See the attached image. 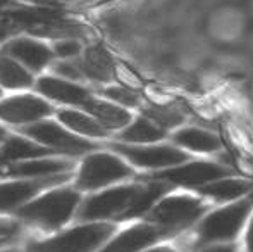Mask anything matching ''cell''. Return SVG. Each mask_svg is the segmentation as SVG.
<instances>
[{
	"mask_svg": "<svg viewBox=\"0 0 253 252\" xmlns=\"http://www.w3.org/2000/svg\"><path fill=\"white\" fill-rule=\"evenodd\" d=\"M7 3H9V0H0V7L7 5Z\"/></svg>",
	"mask_w": 253,
	"mask_h": 252,
	"instance_id": "obj_33",
	"label": "cell"
},
{
	"mask_svg": "<svg viewBox=\"0 0 253 252\" xmlns=\"http://www.w3.org/2000/svg\"><path fill=\"white\" fill-rule=\"evenodd\" d=\"M213 207V204L195 190L172 189L167 192L143 219L159 226L170 240L190 232Z\"/></svg>",
	"mask_w": 253,
	"mask_h": 252,
	"instance_id": "obj_2",
	"label": "cell"
},
{
	"mask_svg": "<svg viewBox=\"0 0 253 252\" xmlns=\"http://www.w3.org/2000/svg\"><path fill=\"white\" fill-rule=\"evenodd\" d=\"M233 173L236 171H233L222 161H217L215 157H191L190 161L181 162V164L174 166V168L150 173L147 176L167 182L172 187H176V189L195 190L198 187L205 185V183L222 178V176L233 175Z\"/></svg>",
	"mask_w": 253,
	"mask_h": 252,
	"instance_id": "obj_7",
	"label": "cell"
},
{
	"mask_svg": "<svg viewBox=\"0 0 253 252\" xmlns=\"http://www.w3.org/2000/svg\"><path fill=\"white\" fill-rule=\"evenodd\" d=\"M59 121L69 128L73 133L81 135V137L105 138L109 135V130L100 121H97L90 112L64 109V111H59Z\"/></svg>",
	"mask_w": 253,
	"mask_h": 252,
	"instance_id": "obj_21",
	"label": "cell"
},
{
	"mask_svg": "<svg viewBox=\"0 0 253 252\" xmlns=\"http://www.w3.org/2000/svg\"><path fill=\"white\" fill-rule=\"evenodd\" d=\"M241 251L243 252H253V212L248 219L247 226H245V232L241 235Z\"/></svg>",
	"mask_w": 253,
	"mask_h": 252,
	"instance_id": "obj_30",
	"label": "cell"
},
{
	"mask_svg": "<svg viewBox=\"0 0 253 252\" xmlns=\"http://www.w3.org/2000/svg\"><path fill=\"white\" fill-rule=\"evenodd\" d=\"M102 94L105 99H109V101L116 102V104L123 105V107H127V109L141 107V105H143L141 94L136 88L129 87V85H109Z\"/></svg>",
	"mask_w": 253,
	"mask_h": 252,
	"instance_id": "obj_25",
	"label": "cell"
},
{
	"mask_svg": "<svg viewBox=\"0 0 253 252\" xmlns=\"http://www.w3.org/2000/svg\"><path fill=\"white\" fill-rule=\"evenodd\" d=\"M112 151L123 155L133 168L147 169L148 173L174 168V166L195 157L170 140L157 142V144H124L121 142V144L112 145Z\"/></svg>",
	"mask_w": 253,
	"mask_h": 252,
	"instance_id": "obj_6",
	"label": "cell"
},
{
	"mask_svg": "<svg viewBox=\"0 0 253 252\" xmlns=\"http://www.w3.org/2000/svg\"><path fill=\"white\" fill-rule=\"evenodd\" d=\"M197 252H243L241 251V242H226V244H210L203 246Z\"/></svg>",
	"mask_w": 253,
	"mask_h": 252,
	"instance_id": "obj_29",
	"label": "cell"
},
{
	"mask_svg": "<svg viewBox=\"0 0 253 252\" xmlns=\"http://www.w3.org/2000/svg\"><path fill=\"white\" fill-rule=\"evenodd\" d=\"M164 240L170 239L159 226L143 219V221L134 223V225L121 230L97 252H143L145 249L159 242H164Z\"/></svg>",
	"mask_w": 253,
	"mask_h": 252,
	"instance_id": "obj_9",
	"label": "cell"
},
{
	"mask_svg": "<svg viewBox=\"0 0 253 252\" xmlns=\"http://www.w3.org/2000/svg\"><path fill=\"white\" fill-rule=\"evenodd\" d=\"M9 35H10V26H9V23H5V21L0 19V44H2V42H5Z\"/></svg>",
	"mask_w": 253,
	"mask_h": 252,
	"instance_id": "obj_32",
	"label": "cell"
},
{
	"mask_svg": "<svg viewBox=\"0 0 253 252\" xmlns=\"http://www.w3.org/2000/svg\"><path fill=\"white\" fill-rule=\"evenodd\" d=\"M0 95H2V90H0Z\"/></svg>",
	"mask_w": 253,
	"mask_h": 252,
	"instance_id": "obj_36",
	"label": "cell"
},
{
	"mask_svg": "<svg viewBox=\"0 0 253 252\" xmlns=\"http://www.w3.org/2000/svg\"><path fill=\"white\" fill-rule=\"evenodd\" d=\"M19 230V226L16 223H9V221H0V246L5 242H9L10 239H14Z\"/></svg>",
	"mask_w": 253,
	"mask_h": 252,
	"instance_id": "obj_31",
	"label": "cell"
},
{
	"mask_svg": "<svg viewBox=\"0 0 253 252\" xmlns=\"http://www.w3.org/2000/svg\"><path fill=\"white\" fill-rule=\"evenodd\" d=\"M169 140L195 157H213L224 149L219 133L198 125H183L169 135Z\"/></svg>",
	"mask_w": 253,
	"mask_h": 252,
	"instance_id": "obj_11",
	"label": "cell"
},
{
	"mask_svg": "<svg viewBox=\"0 0 253 252\" xmlns=\"http://www.w3.org/2000/svg\"><path fill=\"white\" fill-rule=\"evenodd\" d=\"M2 252H19V251H16V249H10V251H2Z\"/></svg>",
	"mask_w": 253,
	"mask_h": 252,
	"instance_id": "obj_35",
	"label": "cell"
},
{
	"mask_svg": "<svg viewBox=\"0 0 253 252\" xmlns=\"http://www.w3.org/2000/svg\"><path fill=\"white\" fill-rule=\"evenodd\" d=\"M24 133L31 137L35 142L45 145L48 149H59L67 154H83L93 149L90 142L83 140L80 135L73 133V131L64 130L53 121H37L33 125H28L24 128Z\"/></svg>",
	"mask_w": 253,
	"mask_h": 252,
	"instance_id": "obj_10",
	"label": "cell"
},
{
	"mask_svg": "<svg viewBox=\"0 0 253 252\" xmlns=\"http://www.w3.org/2000/svg\"><path fill=\"white\" fill-rule=\"evenodd\" d=\"M67 178L66 173L62 175H53L47 178H33V180H19V182L0 183V212L10 211L19 205L30 202L37 192L43 190L47 185L60 183Z\"/></svg>",
	"mask_w": 253,
	"mask_h": 252,
	"instance_id": "obj_14",
	"label": "cell"
},
{
	"mask_svg": "<svg viewBox=\"0 0 253 252\" xmlns=\"http://www.w3.org/2000/svg\"><path fill=\"white\" fill-rule=\"evenodd\" d=\"M52 152V149L43 147L42 144L28 140L21 137H10L0 147V164L16 161H26V159L45 157Z\"/></svg>",
	"mask_w": 253,
	"mask_h": 252,
	"instance_id": "obj_22",
	"label": "cell"
},
{
	"mask_svg": "<svg viewBox=\"0 0 253 252\" xmlns=\"http://www.w3.org/2000/svg\"><path fill=\"white\" fill-rule=\"evenodd\" d=\"M53 54L60 59H78L81 54V44L73 38L59 40L53 45Z\"/></svg>",
	"mask_w": 253,
	"mask_h": 252,
	"instance_id": "obj_26",
	"label": "cell"
},
{
	"mask_svg": "<svg viewBox=\"0 0 253 252\" xmlns=\"http://www.w3.org/2000/svg\"><path fill=\"white\" fill-rule=\"evenodd\" d=\"M169 131L157 125L148 116L141 114L133 118L126 128L119 131V140L124 144H157L169 140Z\"/></svg>",
	"mask_w": 253,
	"mask_h": 252,
	"instance_id": "obj_20",
	"label": "cell"
},
{
	"mask_svg": "<svg viewBox=\"0 0 253 252\" xmlns=\"http://www.w3.org/2000/svg\"><path fill=\"white\" fill-rule=\"evenodd\" d=\"M0 85L10 90L30 88L33 85V76L28 67L7 54H0Z\"/></svg>",
	"mask_w": 253,
	"mask_h": 252,
	"instance_id": "obj_24",
	"label": "cell"
},
{
	"mask_svg": "<svg viewBox=\"0 0 253 252\" xmlns=\"http://www.w3.org/2000/svg\"><path fill=\"white\" fill-rule=\"evenodd\" d=\"M252 212L253 195L227 204L213 205L190 232L177 237V240L193 252L210 244L240 242Z\"/></svg>",
	"mask_w": 253,
	"mask_h": 252,
	"instance_id": "obj_1",
	"label": "cell"
},
{
	"mask_svg": "<svg viewBox=\"0 0 253 252\" xmlns=\"http://www.w3.org/2000/svg\"><path fill=\"white\" fill-rule=\"evenodd\" d=\"M195 192H198L205 199H209L213 205H220L250 197L253 194V182L247 176L233 173V175L222 176V178L205 183V185L195 189Z\"/></svg>",
	"mask_w": 253,
	"mask_h": 252,
	"instance_id": "obj_13",
	"label": "cell"
},
{
	"mask_svg": "<svg viewBox=\"0 0 253 252\" xmlns=\"http://www.w3.org/2000/svg\"><path fill=\"white\" fill-rule=\"evenodd\" d=\"M2 52L33 71H42L55 55L52 49L33 38H14L3 47Z\"/></svg>",
	"mask_w": 253,
	"mask_h": 252,
	"instance_id": "obj_16",
	"label": "cell"
},
{
	"mask_svg": "<svg viewBox=\"0 0 253 252\" xmlns=\"http://www.w3.org/2000/svg\"><path fill=\"white\" fill-rule=\"evenodd\" d=\"M141 114L148 116L169 133L186 125V116H184L183 109L170 102H148V104L141 105Z\"/></svg>",
	"mask_w": 253,
	"mask_h": 252,
	"instance_id": "obj_23",
	"label": "cell"
},
{
	"mask_svg": "<svg viewBox=\"0 0 253 252\" xmlns=\"http://www.w3.org/2000/svg\"><path fill=\"white\" fill-rule=\"evenodd\" d=\"M37 88L42 95L55 102L69 105H84L90 99V92L76 81L60 76H43L38 80Z\"/></svg>",
	"mask_w": 253,
	"mask_h": 252,
	"instance_id": "obj_17",
	"label": "cell"
},
{
	"mask_svg": "<svg viewBox=\"0 0 253 252\" xmlns=\"http://www.w3.org/2000/svg\"><path fill=\"white\" fill-rule=\"evenodd\" d=\"M143 252H193V251H190L184 244H181L177 239H174V240H164V242L155 244V246L148 247Z\"/></svg>",
	"mask_w": 253,
	"mask_h": 252,
	"instance_id": "obj_28",
	"label": "cell"
},
{
	"mask_svg": "<svg viewBox=\"0 0 253 252\" xmlns=\"http://www.w3.org/2000/svg\"><path fill=\"white\" fill-rule=\"evenodd\" d=\"M78 64H80L83 78H90L98 83H109L114 80V74H116V64H114L112 55L100 45H95V47L84 50Z\"/></svg>",
	"mask_w": 253,
	"mask_h": 252,
	"instance_id": "obj_19",
	"label": "cell"
},
{
	"mask_svg": "<svg viewBox=\"0 0 253 252\" xmlns=\"http://www.w3.org/2000/svg\"><path fill=\"white\" fill-rule=\"evenodd\" d=\"M81 204V195L76 190L59 189L30 201L19 209L24 221L35 223L43 228H59L71 219Z\"/></svg>",
	"mask_w": 253,
	"mask_h": 252,
	"instance_id": "obj_4",
	"label": "cell"
},
{
	"mask_svg": "<svg viewBox=\"0 0 253 252\" xmlns=\"http://www.w3.org/2000/svg\"><path fill=\"white\" fill-rule=\"evenodd\" d=\"M3 135H5V133H3L2 126H0V142H2V140H3Z\"/></svg>",
	"mask_w": 253,
	"mask_h": 252,
	"instance_id": "obj_34",
	"label": "cell"
},
{
	"mask_svg": "<svg viewBox=\"0 0 253 252\" xmlns=\"http://www.w3.org/2000/svg\"><path fill=\"white\" fill-rule=\"evenodd\" d=\"M55 73L59 74L60 78H66V80H71V81H76L80 78H83V73L80 69V64L74 59H62L60 62L55 64Z\"/></svg>",
	"mask_w": 253,
	"mask_h": 252,
	"instance_id": "obj_27",
	"label": "cell"
},
{
	"mask_svg": "<svg viewBox=\"0 0 253 252\" xmlns=\"http://www.w3.org/2000/svg\"><path fill=\"white\" fill-rule=\"evenodd\" d=\"M86 112H90L97 121H100L107 130H123L133 121L134 116L127 107L116 104V102L109 101V99H93L90 97L86 104L83 105Z\"/></svg>",
	"mask_w": 253,
	"mask_h": 252,
	"instance_id": "obj_18",
	"label": "cell"
},
{
	"mask_svg": "<svg viewBox=\"0 0 253 252\" xmlns=\"http://www.w3.org/2000/svg\"><path fill=\"white\" fill-rule=\"evenodd\" d=\"M140 187L141 182L107 187L105 190L88 197L81 204L78 216L83 221H107L112 218L121 221L124 212L129 209L133 199L136 197Z\"/></svg>",
	"mask_w": 253,
	"mask_h": 252,
	"instance_id": "obj_8",
	"label": "cell"
},
{
	"mask_svg": "<svg viewBox=\"0 0 253 252\" xmlns=\"http://www.w3.org/2000/svg\"><path fill=\"white\" fill-rule=\"evenodd\" d=\"M52 112V105L35 95H16L0 102V119L10 125H33Z\"/></svg>",
	"mask_w": 253,
	"mask_h": 252,
	"instance_id": "obj_12",
	"label": "cell"
},
{
	"mask_svg": "<svg viewBox=\"0 0 253 252\" xmlns=\"http://www.w3.org/2000/svg\"><path fill=\"white\" fill-rule=\"evenodd\" d=\"M116 225L109 221H90L42 242H31L28 252H97L116 235Z\"/></svg>",
	"mask_w": 253,
	"mask_h": 252,
	"instance_id": "obj_3",
	"label": "cell"
},
{
	"mask_svg": "<svg viewBox=\"0 0 253 252\" xmlns=\"http://www.w3.org/2000/svg\"><path fill=\"white\" fill-rule=\"evenodd\" d=\"M71 168V162L62 159H26V161L5 162L0 164V176H10V178H47L53 175H62Z\"/></svg>",
	"mask_w": 253,
	"mask_h": 252,
	"instance_id": "obj_15",
	"label": "cell"
},
{
	"mask_svg": "<svg viewBox=\"0 0 253 252\" xmlns=\"http://www.w3.org/2000/svg\"><path fill=\"white\" fill-rule=\"evenodd\" d=\"M134 175L133 166L117 152H93L81 162L76 187L80 190H98L129 180Z\"/></svg>",
	"mask_w": 253,
	"mask_h": 252,
	"instance_id": "obj_5",
	"label": "cell"
}]
</instances>
